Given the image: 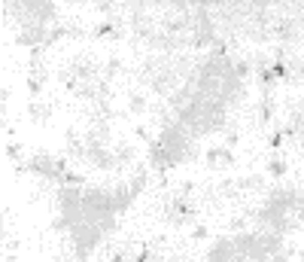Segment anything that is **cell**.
<instances>
[{
    "label": "cell",
    "mask_w": 304,
    "mask_h": 262,
    "mask_svg": "<svg viewBox=\"0 0 304 262\" xmlns=\"http://www.w3.org/2000/svg\"><path fill=\"white\" fill-rule=\"evenodd\" d=\"M128 110H131V113H137V116H140V113H146V98H143L140 92H128Z\"/></svg>",
    "instance_id": "6da1fadb"
},
{
    "label": "cell",
    "mask_w": 304,
    "mask_h": 262,
    "mask_svg": "<svg viewBox=\"0 0 304 262\" xmlns=\"http://www.w3.org/2000/svg\"><path fill=\"white\" fill-rule=\"evenodd\" d=\"M286 171H289V165H286L280 156H274V159L268 162V174H271V177H283Z\"/></svg>",
    "instance_id": "7a4b0ae2"
},
{
    "label": "cell",
    "mask_w": 304,
    "mask_h": 262,
    "mask_svg": "<svg viewBox=\"0 0 304 262\" xmlns=\"http://www.w3.org/2000/svg\"><path fill=\"white\" fill-rule=\"evenodd\" d=\"M6 156L18 165V162H21V143H9V147H6Z\"/></svg>",
    "instance_id": "3957f363"
},
{
    "label": "cell",
    "mask_w": 304,
    "mask_h": 262,
    "mask_svg": "<svg viewBox=\"0 0 304 262\" xmlns=\"http://www.w3.org/2000/svg\"><path fill=\"white\" fill-rule=\"evenodd\" d=\"M204 238H210V232H207L204 223H198V226L192 229V241H204Z\"/></svg>",
    "instance_id": "277c9868"
}]
</instances>
